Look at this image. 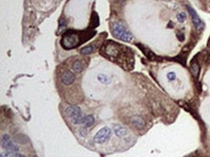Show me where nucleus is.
Here are the masks:
<instances>
[{
    "mask_svg": "<svg viewBox=\"0 0 210 157\" xmlns=\"http://www.w3.org/2000/svg\"><path fill=\"white\" fill-rule=\"evenodd\" d=\"M15 157H25L24 155H22V154H15Z\"/></svg>",
    "mask_w": 210,
    "mask_h": 157,
    "instance_id": "24",
    "label": "nucleus"
},
{
    "mask_svg": "<svg viewBox=\"0 0 210 157\" xmlns=\"http://www.w3.org/2000/svg\"><path fill=\"white\" fill-rule=\"evenodd\" d=\"M86 38H82L81 34L78 33L77 31H73L69 30L63 34L62 39H61V47L65 50H72L77 48V46H80L82 42L86 41Z\"/></svg>",
    "mask_w": 210,
    "mask_h": 157,
    "instance_id": "2",
    "label": "nucleus"
},
{
    "mask_svg": "<svg viewBox=\"0 0 210 157\" xmlns=\"http://www.w3.org/2000/svg\"><path fill=\"white\" fill-rule=\"evenodd\" d=\"M112 33L116 39L125 42H131L133 40V34L120 23H114L112 25Z\"/></svg>",
    "mask_w": 210,
    "mask_h": 157,
    "instance_id": "3",
    "label": "nucleus"
},
{
    "mask_svg": "<svg viewBox=\"0 0 210 157\" xmlns=\"http://www.w3.org/2000/svg\"><path fill=\"white\" fill-rule=\"evenodd\" d=\"M177 20L179 23H184L185 20H186V18H187V15H186V13L185 12H181V13H179L177 15Z\"/></svg>",
    "mask_w": 210,
    "mask_h": 157,
    "instance_id": "19",
    "label": "nucleus"
},
{
    "mask_svg": "<svg viewBox=\"0 0 210 157\" xmlns=\"http://www.w3.org/2000/svg\"><path fill=\"white\" fill-rule=\"evenodd\" d=\"M111 136H112V129L109 127H103L94 136V142L97 144H104L111 138Z\"/></svg>",
    "mask_w": 210,
    "mask_h": 157,
    "instance_id": "5",
    "label": "nucleus"
},
{
    "mask_svg": "<svg viewBox=\"0 0 210 157\" xmlns=\"http://www.w3.org/2000/svg\"><path fill=\"white\" fill-rule=\"evenodd\" d=\"M209 45H210V42H209Z\"/></svg>",
    "mask_w": 210,
    "mask_h": 157,
    "instance_id": "25",
    "label": "nucleus"
},
{
    "mask_svg": "<svg viewBox=\"0 0 210 157\" xmlns=\"http://www.w3.org/2000/svg\"><path fill=\"white\" fill-rule=\"evenodd\" d=\"M176 36H177L178 40H179L180 42L184 41V39H185V36H184V34H183V33H181V32H178V33L176 34Z\"/></svg>",
    "mask_w": 210,
    "mask_h": 157,
    "instance_id": "21",
    "label": "nucleus"
},
{
    "mask_svg": "<svg viewBox=\"0 0 210 157\" xmlns=\"http://www.w3.org/2000/svg\"><path fill=\"white\" fill-rule=\"evenodd\" d=\"M101 54L104 57L111 59L112 61L119 62V64L123 63V60L121 58V56L124 59V64H131L134 65V58H133V54L127 47L121 46L115 42L109 41L107 44H105L101 51Z\"/></svg>",
    "mask_w": 210,
    "mask_h": 157,
    "instance_id": "1",
    "label": "nucleus"
},
{
    "mask_svg": "<svg viewBox=\"0 0 210 157\" xmlns=\"http://www.w3.org/2000/svg\"><path fill=\"white\" fill-rule=\"evenodd\" d=\"M191 70H192L193 75L195 76L196 78H198V72H199V66H198V64L196 63V62H192Z\"/></svg>",
    "mask_w": 210,
    "mask_h": 157,
    "instance_id": "15",
    "label": "nucleus"
},
{
    "mask_svg": "<svg viewBox=\"0 0 210 157\" xmlns=\"http://www.w3.org/2000/svg\"><path fill=\"white\" fill-rule=\"evenodd\" d=\"M167 78H169L170 82H172V81H174L176 78V75H175V73L170 72V73H167Z\"/></svg>",
    "mask_w": 210,
    "mask_h": 157,
    "instance_id": "20",
    "label": "nucleus"
},
{
    "mask_svg": "<svg viewBox=\"0 0 210 157\" xmlns=\"http://www.w3.org/2000/svg\"><path fill=\"white\" fill-rule=\"evenodd\" d=\"M113 132L119 138H125L126 136L129 134L128 130L125 127L121 126V125H117V124L113 125Z\"/></svg>",
    "mask_w": 210,
    "mask_h": 157,
    "instance_id": "9",
    "label": "nucleus"
},
{
    "mask_svg": "<svg viewBox=\"0 0 210 157\" xmlns=\"http://www.w3.org/2000/svg\"><path fill=\"white\" fill-rule=\"evenodd\" d=\"M187 9H188L189 13H190V15H191L193 23H194V25L196 26V28L198 30H199V31L202 30L203 27H204V23H203L202 20L199 19V17H198V15L197 14V12L192 7H190V6H187Z\"/></svg>",
    "mask_w": 210,
    "mask_h": 157,
    "instance_id": "7",
    "label": "nucleus"
},
{
    "mask_svg": "<svg viewBox=\"0 0 210 157\" xmlns=\"http://www.w3.org/2000/svg\"><path fill=\"white\" fill-rule=\"evenodd\" d=\"M131 122L134 125L135 127H136L138 129H143L144 127V120L141 118L140 117H133L131 118Z\"/></svg>",
    "mask_w": 210,
    "mask_h": 157,
    "instance_id": "10",
    "label": "nucleus"
},
{
    "mask_svg": "<svg viewBox=\"0 0 210 157\" xmlns=\"http://www.w3.org/2000/svg\"><path fill=\"white\" fill-rule=\"evenodd\" d=\"M66 113L74 124H84L85 116H83L80 107L69 106L66 109Z\"/></svg>",
    "mask_w": 210,
    "mask_h": 157,
    "instance_id": "4",
    "label": "nucleus"
},
{
    "mask_svg": "<svg viewBox=\"0 0 210 157\" xmlns=\"http://www.w3.org/2000/svg\"><path fill=\"white\" fill-rule=\"evenodd\" d=\"M91 24H92V27H96V26L99 25V17H98L97 13H95V12H93V14H92Z\"/></svg>",
    "mask_w": 210,
    "mask_h": 157,
    "instance_id": "17",
    "label": "nucleus"
},
{
    "mask_svg": "<svg viewBox=\"0 0 210 157\" xmlns=\"http://www.w3.org/2000/svg\"><path fill=\"white\" fill-rule=\"evenodd\" d=\"M94 50H95V46H94V45H88V46L84 47V48H82L81 50V54L82 55H87V54H92V52L94 51Z\"/></svg>",
    "mask_w": 210,
    "mask_h": 157,
    "instance_id": "12",
    "label": "nucleus"
},
{
    "mask_svg": "<svg viewBox=\"0 0 210 157\" xmlns=\"http://www.w3.org/2000/svg\"><path fill=\"white\" fill-rule=\"evenodd\" d=\"M95 122L93 116H85V120H84V125L86 127H90Z\"/></svg>",
    "mask_w": 210,
    "mask_h": 157,
    "instance_id": "16",
    "label": "nucleus"
},
{
    "mask_svg": "<svg viewBox=\"0 0 210 157\" xmlns=\"http://www.w3.org/2000/svg\"><path fill=\"white\" fill-rule=\"evenodd\" d=\"M75 75L73 74L71 71H65L63 72V74L61 75V82L64 85H71L73 82H75Z\"/></svg>",
    "mask_w": 210,
    "mask_h": 157,
    "instance_id": "8",
    "label": "nucleus"
},
{
    "mask_svg": "<svg viewBox=\"0 0 210 157\" xmlns=\"http://www.w3.org/2000/svg\"><path fill=\"white\" fill-rule=\"evenodd\" d=\"M67 27V23L65 22L64 19H61L59 20V28H58V33H61L63 30H65V28Z\"/></svg>",
    "mask_w": 210,
    "mask_h": 157,
    "instance_id": "18",
    "label": "nucleus"
},
{
    "mask_svg": "<svg viewBox=\"0 0 210 157\" xmlns=\"http://www.w3.org/2000/svg\"><path fill=\"white\" fill-rule=\"evenodd\" d=\"M98 81L101 82L102 83H104V85H108L109 82H112V78L108 77L107 75H104V74H100L98 75Z\"/></svg>",
    "mask_w": 210,
    "mask_h": 157,
    "instance_id": "14",
    "label": "nucleus"
},
{
    "mask_svg": "<svg viewBox=\"0 0 210 157\" xmlns=\"http://www.w3.org/2000/svg\"><path fill=\"white\" fill-rule=\"evenodd\" d=\"M80 132H81V136H83V137H84V136H86V135H87V132H86L85 128L81 129V130H80Z\"/></svg>",
    "mask_w": 210,
    "mask_h": 157,
    "instance_id": "22",
    "label": "nucleus"
},
{
    "mask_svg": "<svg viewBox=\"0 0 210 157\" xmlns=\"http://www.w3.org/2000/svg\"><path fill=\"white\" fill-rule=\"evenodd\" d=\"M138 47H139V49L143 51V54L148 57L149 59H152V60H154V59H156V56H155V54H153V52L152 51H148L147 49L145 48V47H143V45H140V44H138Z\"/></svg>",
    "mask_w": 210,
    "mask_h": 157,
    "instance_id": "11",
    "label": "nucleus"
},
{
    "mask_svg": "<svg viewBox=\"0 0 210 157\" xmlns=\"http://www.w3.org/2000/svg\"><path fill=\"white\" fill-rule=\"evenodd\" d=\"M1 145H2L3 148L8 150L9 152H17V151L19 150L18 146L14 145L13 141L11 140V138H10V136L8 134H4L2 136Z\"/></svg>",
    "mask_w": 210,
    "mask_h": 157,
    "instance_id": "6",
    "label": "nucleus"
},
{
    "mask_svg": "<svg viewBox=\"0 0 210 157\" xmlns=\"http://www.w3.org/2000/svg\"><path fill=\"white\" fill-rule=\"evenodd\" d=\"M82 64L80 60H77V61H74L72 64V70L76 72V73H81L82 71Z\"/></svg>",
    "mask_w": 210,
    "mask_h": 157,
    "instance_id": "13",
    "label": "nucleus"
},
{
    "mask_svg": "<svg viewBox=\"0 0 210 157\" xmlns=\"http://www.w3.org/2000/svg\"><path fill=\"white\" fill-rule=\"evenodd\" d=\"M0 155H1V156H0V157H11V156H10V153L9 152H3V151H2V152H1V154H0Z\"/></svg>",
    "mask_w": 210,
    "mask_h": 157,
    "instance_id": "23",
    "label": "nucleus"
}]
</instances>
